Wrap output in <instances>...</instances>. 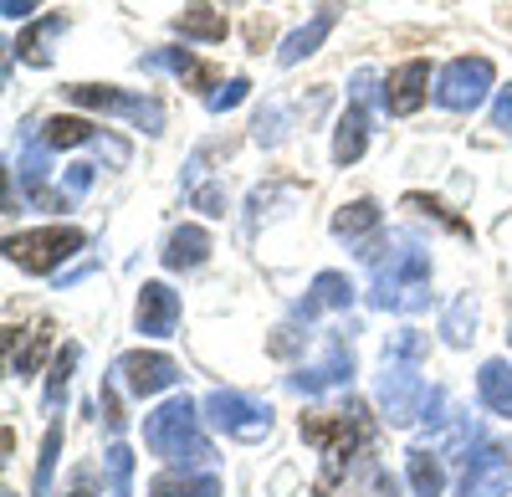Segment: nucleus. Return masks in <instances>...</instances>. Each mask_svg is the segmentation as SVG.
Here are the masks:
<instances>
[{
  "mask_svg": "<svg viewBox=\"0 0 512 497\" xmlns=\"http://www.w3.org/2000/svg\"><path fill=\"white\" fill-rule=\"evenodd\" d=\"M359 262L374 267V287L369 303L390 308V313H420L431 303V252L415 236H379V241H359Z\"/></svg>",
  "mask_w": 512,
  "mask_h": 497,
  "instance_id": "nucleus-1",
  "label": "nucleus"
},
{
  "mask_svg": "<svg viewBox=\"0 0 512 497\" xmlns=\"http://www.w3.org/2000/svg\"><path fill=\"white\" fill-rule=\"evenodd\" d=\"M369 436H374V421H369V410L359 400L338 405V410H308V416H303V441L318 446V457H323L318 492L338 487V477L354 467V457L369 446Z\"/></svg>",
  "mask_w": 512,
  "mask_h": 497,
  "instance_id": "nucleus-2",
  "label": "nucleus"
},
{
  "mask_svg": "<svg viewBox=\"0 0 512 497\" xmlns=\"http://www.w3.org/2000/svg\"><path fill=\"white\" fill-rule=\"evenodd\" d=\"M420 354H425V339L420 334H405L384 349V369H379V405H384V421L390 426H410L420 410H425V390L420 385Z\"/></svg>",
  "mask_w": 512,
  "mask_h": 497,
  "instance_id": "nucleus-3",
  "label": "nucleus"
},
{
  "mask_svg": "<svg viewBox=\"0 0 512 497\" xmlns=\"http://www.w3.org/2000/svg\"><path fill=\"white\" fill-rule=\"evenodd\" d=\"M200 410L185 400V395H175V400H164L154 416L144 421V441H149V451L154 457H164V462H185V467H205L216 451H210V441H205V431H200Z\"/></svg>",
  "mask_w": 512,
  "mask_h": 497,
  "instance_id": "nucleus-4",
  "label": "nucleus"
},
{
  "mask_svg": "<svg viewBox=\"0 0 512 497\" xmlns=\"http://www.w3.org/2000/svg\"><path fill=\"white\" fill-rule=\"evenodd\" d=\"M200 416L236 436V441H262L272 436V405L267 400H256V395H241V390H210L205 405H200Z\"/></svg>",
  "mask_w": 512,
  "mask_h": 497,
  "instance_id": "nucleus-5",
  "label": "nucleus"
},
{
  "mask_svg": "<svg viewBox=\"0 0 512 497\" xmlns=\"http://www.w3.org/2000/svg\"><path fill=\"white\" fill-rule=\"evenodd\" d=\"M492 82H497V67H492L487 57H456V62H446V67L436 72L431 98H436L441 108H451V113H472V108H482V98H487Z\"/></svg>",
  "mask_w": 512,
  "mask_h": 497,
  "instance_id": "nucleus-6",
  "label": "nucleus"
},
{
  "mask_svg": "<svg viewBox=\"0 0 512 497\" xmlns=\"http://www.w3.org/2000/svg\"><path fill=\"white\" fill-rule=\"evenodd\" d=\"M82 236L77 226H41V231H21L6 241V257L21 267V272H52L62 267L72 252H82Z\"/></svg>",
  "mask_w": 512,
  "mask_h": 497,
  "instance_id": "nucleus-7",
  "label": "nucleus"
},
{
  "mask_svg": "<svg viewBox=\"0 0 512 497\" xmlns=\"http://www.w3.org/2000/svg\"><path fill=\"white\" fill-rule=\"evenodd\" d=\"M67 103L77 108H98V113H123L134 118L144 134H164V108L154 98H139V93H118V88H98V82H72V88H62Z\"/></svg>",
  "mask_w": 512,
  "mask_h": 497,
  "instance_id": "nucleus-8",
  "label": "nucleus"
},
{
  "mask_svg": "<svg viewBox=\"0 0 512 497\" xmlns=\"http://www.w3.org/2000/svg\"><path fill=\"white\" fill-rule=\"evenodd\" d=\"M349 375H354V344L344 334H328V359L323 364H303L297 375H287V385L297 395H323L333 385H344Z\"/></svg>",
  "mask_w": 512,
  "mask_h": 497,
  "instance_id": "nucleus-9",
  "label": "nucleus"
},
{
  "mask_svg": "<svg viewBox=\"0 0 512 497\" xmlns=\"http://www.w3.org/2000/svg\"><path fill=\"white\" fill-rule=\"evenodd\" d=\"M113 375L123 380V390H134V395H159V390H169L180 380V364L169 359V354H144V349H134V354H123L118 364H113Z\"/></svg>",
  "mask_w": 512,
  "mask_h": 497,
  "instance_id": "nucleus-10",
  "label": "nucleus"
},
{
  "mask_svg": "<svg viewBox=\"0 0 512 497\" xmlns=\"http://www.w3.org/2000/svg\"><path fill=\"white\" fill-rule=\"evenodd\" d=\"M512 492V457L502 446H482L477 457H466L461 497H507Z\"/></svg>",
  "mask_w": 512,
  "mask_h": 497,
  "instance_id": "nucleus-11",
  "label": "nucleus"
},
{
  "mask_svg": "<svg viewBox=\"0 0 512 497\" xmlns=\"http://www.w3.org/2000/svg\"><path fill=\"white\" fill-rule=\"evenodd\" d=\"M52 349V323L47 318H31V323H11L6 328V369L11 375H36L41 354Z\"/></svg>",
  "mask_w": 512,
  "mask_h": 497,
  "instance_id": "nucleus-12",
  "label": "nucleus"
},
{
  "mask_svg": "<svg viewBox=\"0 0 512 497\" xmlns=\"http://www.w3.org/2000/svg\"><path fill=\"white\" fill-rule=\"evenodd\" d=\"M425 93H431V62H420V57L400 62L390 77H384V108L400 113V118L415 113L425 103Z\"/></svg>",
  "mask_w": 512,
  "mask_h": 497,
  "instance_id": "nucleus-13",
  "label": "nucleus"
},
{
  "mask_svg": "<svg viewBox=\"0 0 512 497\" xmlns=\"http://www.w3.org/2000/svg\"><path fill=\"white\" fill-rule=\"evenodd\" d=\"M134 323H139V334H149V339L175 334V323H180V293H175V287H164V282H144Z\"/></svg>",
  "mask_w": 512,
  "mask_h": 497,
  "instance_id": "nucleus-14",
  "label": "nucleus"
},
{
  "mask_svg": "<svg viewBox=\"0 0 512 497\" xmlns=\"http://www.w3.org/2000/svg\"><path fill=\"white\" fill-rule=\"evenodd\" d=\"M144 67L154 72V67H169L185 88H195V93H205V88H221V67H210V62H200L195 52H185V47H164V52H154V57H144Z\"/></svg>",
  "mask_w": 512,
  "mask_h": 497,
  "instance_id": "nucleus-15",
  "label": "nucleus"
},
{
  "mask_svg": "<svg viewBox=\"0 0 512 497\" xmlns=\"http://www.w3.org/2000/svg\"><path fill=\"white\" fill-rule=\"evenodd\" d=\"M349 303H354V282H349L344 272H318L313 287H308V298L297 303L292 323H313L323 308H349Z\"/></svg>",
  "mask_w": 512,
  "mask_h": 497,
  "instance_id": "nucleus-16",
  "label": "nucleus"
},
{
  "mask_svg": "<svg viewBox=\"0 0 512 497\" xmlns=\"http://www.w3.org/2000/svg\"><path fill=\"white\" fill-rule=\"evenodd\" d=\"M333 21H338V6H318V16H313L308 26H297L282 47H277V62H282V67H297L303 57H313V52L323 47V36L333 31Z\"/></svg>",
  "mask_w": 512,
  "mask_h": 497,
  "instance_id": "nucleus-17",
  "label": "nucleus"
},
{
  "mask_svg": "<svg viewBox=\"0 0 512 497\" xmlns=\"http://www.w3.org/2000/svg\"><path fill=\"white\" fill-rule=\"evenodd\" d=\"M62 31H67L62 16H41L36 26H26V31L16 36V47H11V52H16L26 67H47V62H52V41H57Z\"/></svg>",
  "mask_w": 512,
  "mask_h": 497,
  "instance_id": "nucleus-18",
  "label": "nucleus"
},
{
  "mask_svg": "<svg viewBox=\"0 0 512 497\" xmlns=\"http://www.w3.org/2000/svg\"><path fill=\"white\" fill-rule=\"evenodd\" d=\"M364 149H369V108L354 103L344 118H338V129H333V164H354Z\"/></svg>",
  "mask_w": 512,
  "mask_h": 497,
  "instance_id": "nucleus-19",
  "label": "nucleus"
},
{
  "mask_svg": "<svg viewBox=\"0 0 512 497\" xmlns=\"http://www.w3.org/2000/svg\"><path fill=\"white\" fill-rule=\"evenodd\" d=\"M477 395H482L487 410H497V416L512 421V364L507 359H487L477 369Z\"/></svg>",
  "mask_w": 512,
  "mask_h": 497,
  "instance_id": "nucleus-20",
  "label": "nucleus"
},
{
  "mask_svg": "<svg viewBox=\"0 0 512 497\" xmlns=\"http://www.w3.org/2000/svg\"><path fill=\"white\" fill-rule=\"evenodd\" d=\"M149 497H221L216 472H159L149 482Z\"/></svg>",
  "mask_w": 512,
  "mask_h": 497,
  "instance_id": "nucleus-21",
  "label": "nucleus"
},
{
  "mask_svg": "<svg viewBox=\"0 0 512 497\" xmlns=\"http://www.w3.org/2000/svg\"><path fill=\"white\" fill-rule=\"evenodd\" d=\"M210 257V236L200 231V226H180L175 236H169V246H164V267L169 272H190V267H200Z\"/></svg>",
  "mask_w": 512,
  "mask_h": 497,
  "instance_id": "nucleus-22",
  "label": "nucleus"
},
{
  "mask_svg": "<svg viewBox=\"0 0 512 497\" xmlns=\"http://www.w3.org/2000/svg\"><path fill=\"white\" fill-rule=\"evenodd\" d=\"M369 231H379V205L374 200H349L344 211L333 216V236L338 241H364Z\"/></svg>",
  "mask_w": 512,
  "mask_h": 497,
  "instance_id": "nucleus-23",
  "label": "nucleus"
},
{
  "mask_svg": "<svg viewBox=\"0 0 512 497\" xmlns=\"http://www.w3.org/2000/svg\"><path fill=\"white\" fill-rule=\"evenodd\" d=\"M41 139H47L52 149H72V144H98L103 134L93 129V123L88 118H47V123H41Z\"/></svg>",
  "mask_w": 512,
  "mask_h": 497,
  "instance_id": "nucleus-24",
  "label": "nucleus"
},
{
  "mask_svg": "<svg viewBox=\"0 0 512 497\" xmlns=\"http://www.w3.org/2000/svg\"><path fill=\"white\" fill-rule=\"evenodd\" d=\"M175 31H185L195 41H226V16L216 6H185L175 16Z\"/></svg>",
  "mask_w": 512,
  "mask_h": 497,
  "instance_id": "nucleus-25",
  "label": "nucleus"
},
{
  "mask_svg": "<svg viewBox=\"0 0 512 497\" xmlns=\"http://www.w3.org/2000/svg\"><path fill=\"white\" fill-rule=\"evenodd\" d=\"M441 334H446V344H451V349H466V344H472V334H477V303H472V293L456 298V303L446 308Z\"/></svg>",
  "mask_w": 512,
  "mask_h": 497,
  "instance_id": "nucleus-26",
  "label": "nucleus"
},
{
  "mask_svg": "<svg viewBox=\"0 0 512 497\" xmlns=\"http://www.w3.org/2000/svg\"><path fill=\"white\" fill-rule=\"evenodd\" d=\"M410 487H415V497H441V487H446V472H441V462L431 457V451H410Z\"/></svg>",
  "mask_w": 512,
  "mask_h": 497,
  "instance_id": "nucleus-27",
  "label": "nucleus"
},
{
  "mask_svg": "<svg viewBox=\"0 0 512 497\" xmlns=\"http://www.w3.org/2000/svg\"><path fill=\"white\" fill-rule=\"evenodd\" d=\"M57 457H62V426H47V441H41V462H36V482H31L36 497H47V492H52Z\"/></svg>",
  "mask_w": 512,
  "mask_h": 497,
  "instance_id": "nucleus-28",
  "label": "nucleus"
},
{
  "mask_svg": "<svg viewBox=\"0 0 512 497\" xmlns=\"http://www.w3.org/2000/svg\"><path fill=\"white\" fill-rule=\"evenodd\" d=\"M108 482H113V497H134V451L128 446H108Z\"/></svg>",
  "mask_w": 512,
  "mask_h": 497,
  "instance_id": "nucleus-29",
  "label": "nucleus"
},
{
  "mask_svg": "<svg viewBox=\"0 0 512 497\" xmlns=\"http://www.w3.org/2000/svg\"><path fill=\"white\" fill-rule=\"evenodd\" d=\"M72 364H77V349H62V354L52 359V380H47V410H57V405H62V395H67V380H72Z\"/></svg>",
  "mask_w": 512,
  "mask_h": 497,
  "instance_id": "nucleus-30",
  "label": "nucleus"
},
{
  "mask_svg": "<svg viewBox=\"0 0 512 497\" xmlns=\"http://www.w3.org/2000/svg\"><path fill=\"white\" fill-rule=\"evenodd\" d=\"M246 93H251V82H246V77H231V82H221V88L210 93L205 103H210V113H231V108H236Z\"/></svg>",
  "mask_w": 512,
  "mask_h": 497,
  "instance_id": "nucleus-31",
  "label": "nucleus"
},
{
  "mask_svg": "<svg viewBox=\"0 0 512 497\" xmlns=\"http://www.w3.org/2000/svg\"><path fill=\"white\" fill-rule=\"evenodd\" d=\"M282 108H262L256 113V144H282Z\"/></svg>",
  "mask_w": 512,
  "mask_h": 497,
  "instance_id": "nucleus-32",
  "label": "nucleus"
},
{
  "mask_svg": "<svg viewBox=\"0 0 512 497\" xmlns=\"http://www.w3.org/2000/svg\"><path fill=\"white\" fill-rule=\"evenodd\" d=\"M492 129L512 134V88H502V93H497V103H492Z\"/></svg>",
  "mask_w": 512,
  "mask_h": 497,
  "instance_id": "nucleus-33",
  "label": "nucleus"
},
{
  "mask_svg": "<svg viewBox=\"0 0 512 497\" xmlns=\"http://www.w3.org/2000/svg\"><path fill=\"white\" fill-rule=\"evenodd\" d=\"M195 205L205 216H226V195L221 190H195Z\"/></svg>",
  "mask_w": 512,
  "mask_h": 497,
  "instance_id": "nucleus-34",
  "label": "nucleus"
},
{
  "mask_svg": "<svg viewBox=\"0 0 512 497\" xmlns=\"http://www.w3.org/2000/svg\"><path fill=\"white\" fill-rule=\"evenodd\" d=\"M88 185H93V164H72L67 170V195H82Z\"/></svg>",
  "mask_w": 512,
  "mask_h": 497,
  "instance_id": "nucleus-35",
  "label": "nucleus"
},
{
  "mask_svg": "<svg viewBox=\"0 0 512 497\" xmlns=\"http://www.w3.org/2000/svg\"><path fill=\"white\" fill-rule=\"evenodd\" d=\"M374 82H379V77H374L369 67L354 72V103H369V98H374Z\"/></svg>",
  "mask_w": 512,
  "mask_h": 497,
  "instance_id": "nucleus-36",
  "label": "nucleus"
},
{
  "mask_svg": "<svg viewBox=\"0 0 512 497\" xmlns=\"http://www.w3.org/2000/svg\"><path fill=\"white\" fill-rule=\"evenodd\" d=\"M103 416H108V426H113V431H123V410H118V395H113V385H103Z\"/></svg>",
  "mask_w": 512,
  "mask_h": 497,
  "instance_id": "nucleus-37",
  "label": "nucleus"
},
{
  "mask_svg": "<svg viewBox=\"0 0 512 497\" xmlns=\"http://www.w3.org/2000/svg\"><path fill=\"white\" fill-rule=\"evenodd\" d=\"M41 6V0H0V11H6V21H21V16H31Z\"/></svg>",
  "mask_w": 512,
  "mask_h": 497,
  "instance_id": "nucleus-38",
  "label": "nucleus"
},
{
  "mask_svg": "<svg viewBox=\"0 0 512 497\" xmlns=\"http://www.w3.org/2000/svg\"><path fill=\"white\" fill-rule=\"evenodd\" d=\"M62 497H93V472H88V467H82V472L72 477V487H67Z\"/></svg>",
  "mask_w": 512,
  "mask_h": 497,
  "instance_id": "nucleus-39",
  "label": "nucleus"
},
{
  "mask_svg": "<svg viewBox=\"0 0 512 497\" xmlns=\"http://www.w3.org/2000/svg\"><path fill=\"white\" fill-rule=\"evenodd\" d=\"M369 497H400V492H395V477H390V472H379L374 487H369Z\"/></svg>",
  "mask_w": 512,
  "mask_h": 497,
  "instance_id": "nucleus-40",
  "label": "nucleus"
}]
</instances>
